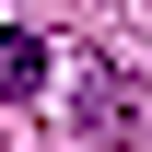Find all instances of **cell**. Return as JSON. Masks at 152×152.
I'll return each mask as SVG.
<instances>
[{"mask_svg":"<svg viewBox=\"0 0 152 152\" xmlns=\"http://www.w3.org/2000/svg\"><path fill=\"white\" fill-rule=\"evenodd\" d=\"M70 82H82V129H105V140H129V129H140V105H129V82H117L105 58H82Z\"/></svg>","mask_w":152,"mask_h":152,"instance_id":"obj_1","label":"cell"},{"mask_svg":"<svg viewBox=\"0 0 152 152\" xmlns=\"http://www.w3.org/2000/svg\"><path fill=\"white\" fill-rule=\"evenodd\" d=\"M35 82H47V47L35 35H0V105H23Z\"/></svg>","mask_w":152,"mask_h":152,"instance_id":"obj_2","label":"cell"}]
</instances>
